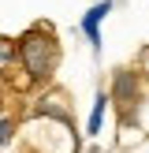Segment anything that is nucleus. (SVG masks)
<instances>
[{
    "instance_id": "nucleus-4",
    "label": "nucleus",
    "mask_w": 149,
    "mask_h": 153,
    "mask_svg": "<svg viewBox=\"0 0 149 153\" xmlns=\"http://www.w3.org/2000/svg\"><path fill=\"white\" fill-rule=\"evenodd\" d=\"M112 11V0H101V4H93L86 11V19H82V30H86V37H89V45L93 49H101V19Z\"/></svg>"
},
{
    "instance_id": "nucleus-6",
    "label": "nucleus",
    "mask_w": 149,
    "mask_h": 153,
    "mask_svg": "<svg viewBox=\"0 0 149 153\" xmlns=\"http://www.w3.org/2000/svg\"><path fill=\"white\" fill-rule=\"evenodd\" d=\"M15 64V41H7V37H0V75L7 71V67Z\"/></svg>"
},
{
    "instance_id": "nucleus-1",
    "label": "nucleus",
    "mask_w": 149,
    "mask_h": 153,
    "mask_svg": "<svg viewBox=\"0 0 149 153\" xmlns=\"http://www.w3.org/2000/svg\"><path fill=\"white\" fill-rule=\"evenodd\" d=\"M15 64L26 75L30 86H34V82H49L52 71H56V64H60V45H56L52 26H45V22L30 26L26 34L19 37V45H15Z\"/></svg>"
},
{
    "instance_id": "nucleus-7",
    "label": "nucleus",
    "mask_w": 149,
    "mask_h": 153,
    "mask_svg": "<svg viewBox=\"0 0 149 153\" xmlns=\"http://www.w3.org/2000/svg\"><path fill=\"white\" fill-rule=\"evenodd\" d=\"M11 138H15V120L4 116V120H0V146H7Z\"/></svg>"
},
{
    "instance_id": "nucleus-3",
    "label": "nucleus",
    "mask_w": 149,
    "mask_h": 153,
    "mask_svg": "<svg viewBox=\"0 0 149 153\" xmlns=\"http://www.w3.org/2000/svg\"><path fill=\"white\" fill-rule=\"evenodd\" d=\"M37 116L52 120V123H60V127H71V105H67V97L60 94V90H49V94H41V101H37Z\"/></svg>"
},
{
    "instance_id": "nucleus-2",
    "label": "nucleus",
    "mask_w": 149,
    "mask_h": 153,
    "mask_svg": "<svg viewBox=\"0 0 149 153\" xmlns=\"http://www.w3.org/2000/svg\"><path fill=\"white\" fill-rule=\"evenodd\" d=\"M138 101H142V82H138V75H134L131 67H119V71L112 75L108 105H116V108H119L123 127L131 123V116H138Z\"/></svg>"
},
{
    "instance_id": "nucleus-5",
    "label": "nucleus",
    "mask_w": 149,
    "mask_h": 153,
    "mask_svg": "<svg viewBox=\"0 0 149 153\" xmlns=\"http://www.w3.org/2000/svg\"><path fill=\"white\" fill-rule=\"evenodd\" d=\"M108 108H112V105H108V94L101 90L97 101H93V112H89V127H86L89 134H101V123H104V112H108Z\"/></svg>"
},
{
    "instance_id": "nucleus-8",
    "label": "nucleus",
    "mask_w": 149,
    "mask_h": 153,
    "mask_svg": "<svg viewBox=\"0 0 149 153\" xmlns=\"http://www.w3.org/2000/svg\"><path fill=\"white\" fill-rule=\"evenodd\" d=\"M145 71H149V49H145Z\"/></svg>"
}]
</instances>
